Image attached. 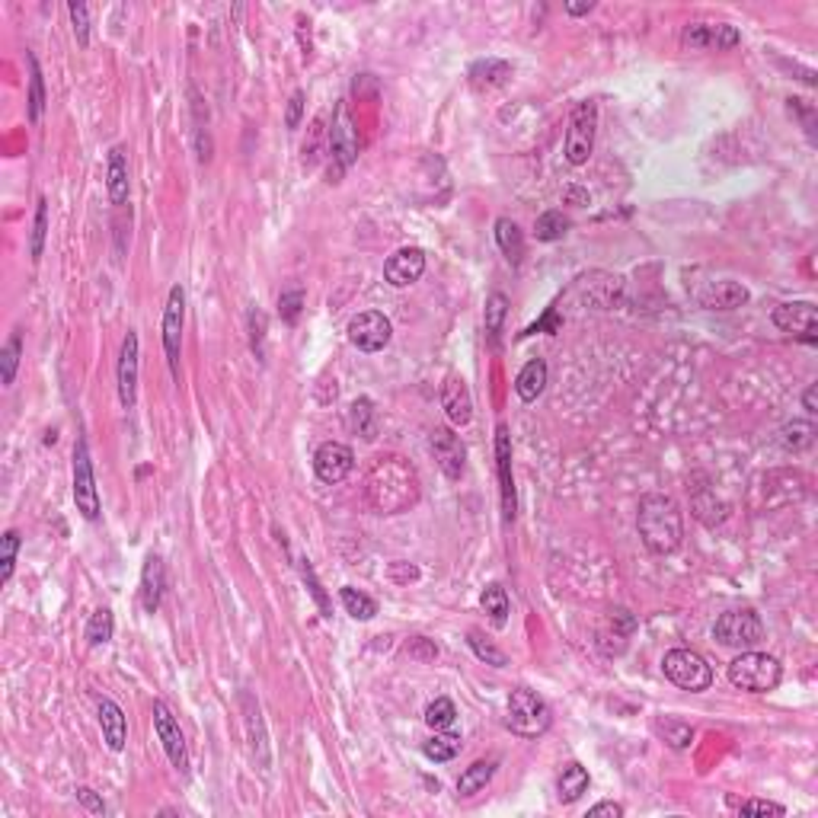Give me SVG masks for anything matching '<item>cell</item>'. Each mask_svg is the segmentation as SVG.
<instances>
[{
    "mask_svg": "<svg viewBox=\"0 0 818 818\" xmlns=\"http://www.w3.org/2000/svg\"><path fill=\"white\" fill-rule=\"evenodd\" d=\"M429 445H432L435 460H439L441 473H445L448 480H460V477H464L467 448H464V441H460L458 435L451 432V429H435L432 439H429Z\"/></svg>",
    "mask_w": 818,
    "mask_h": 818,
    "instance_id": "15",
    "label": "cell"
},
{
    "mask_svg": "<svg viewBox=\"0 0 818 818\" xmlns=\"http://www.w3.org/2000/svg\"><path fill=\"white\" fill-rule=\"evenodd\" d=\"M505 317H509V298H505L502 291H492V295L486 298V314H483L486 336H490L492 346L499 342V333H502Z\"/></svg>",
    "mask_w": 818,
    "mask_h": 818,
    "instance_id": "34",
    "label": "cell"
},
{
    "mask_svg": "<svg viewBox=\"0 0 818 818\" xmlns=\"http://www.w3.org/2000/svg\"><path fill=\"white\" fill-rule=\"evenodd\" d=\"M595 131H598V106L591 99L579 103L570 116V131H566V160L572 167L589 164L595 151Z\"/></svg>",
    "mask_w": 818,
    "mask_h": 818,
    "instance_id": "6",
    "label": "cell"
},
{
    "mask_svg": "<svg viewBox=\"0 0 818 818\" xmlns=\"http://www.w3.org/2000/svg\"><path fill=\"white\" fill-rule=\"evenodd\" d=\"M441 406H445V416L451 419V426L464 429L467 422L473 419V397L470 387L460 374H448L445 387H441Z\"/></svg>",
    "mask_w": 818,
    "mask_h": 818,
    "instance_id": "19",
    "label": "cell"
},
{
    "mask_svg": "<svg viewBox=\"0 0 818 818\" xmlns=\"http://www.w3.org/2000/svg\"><path fill=\"white\" fill-rule=\"evenodd\" d=\"M16 553H20V530L10 528L7 534L0 537V585H7L14 579Z\"/></svg>",
    "mask_w": 818,
    "mask_h": 818,
    "instance_id": "39",
    "label": "cell"
},
{
    "mask_svg": "<svg viewBox=\"0 0 818 818\" xmlns=\"http://www.w3.org/2000/svg\"><path fill=\"white\" fill-rule=\"evenodd\" d=\"M355 154H359V145H355L352 122H348L346 106H339V109H336L333 131H329V157H333V164H336V177H342V173L352 167Z\"/></svg>",
    "mask_w": 818,
    "mask_h": 818,
    "instance_id": "18",
    "label": "cell"
},
{
    "mask_svg": "<svg viewBox=\"0 0 818 818\" xmlns=\"http://www.w3.org/2000/svg\"><path fill=\"white\" fill-rule=\"evenodd\" d=\"M496 243L502 249V256L511 262V266H521L524 259V234L511 217H499L496 221Z\"/></svg>",
    "mask_w": 818,
    "mask_h": 818,
    "instance_id": "27",
    "label": "cell"
},
{
    "mask_svg": "<svg viewBox=\"0 0 818 818\" xmlns=\"http://www.w3.org/2000/svg\"><path fill=\"white\" fill-rule=\"evenodd\" d=\"M348 429L355 435H361L365 441H371L378 435V426H374V403L368 397L355 399L352 409H348Z\"/></svg>",
    "mask_w": 818,
    "mask_h": 818,
    "instance_id": "33",
    "label": "cell"
},
{
    "mask_svg": "<svg viewBox=\"0 0 818 818\" xmlns=\"http://www.w3.org/2000/svg\"><path fill=\"white\" fill-rule=\"evenodd\" d=\"M636 528L646 543V550L668 557L681 547L684 540V518L672 496L665 492H649L640 502V515H636Z\"/></svg>",
    "mask_w": 818,
    "mask_h": 818,
    "instance_id": "2",
    "label": "cell"
},
{
    "mask_svg": "<svg viewBox=\"0 0 818 818\" xmlns=\"http://www.w3.org/2000/svg\"><path fill=\"white\" fill-rule=\"evenodd\" d=\"M543 387H547V361H543V359H530L528 365L518 371L515 393L524 399V403H534V399L543 393Z\"/></svg>",
    "mask_w": 818,
    "mask_h": 818,
    "instance_id": "23",
    "label": "cell"
},
{
    "mask_svg": "<svg viewBox=\"0 0 818 818\" xmlns=\"http://www.w3.org/2000/svg\"><path fill=\"white\" fill-rule=\"evenodd\" d=\"M505 722H509L511 732L521 735V739H540V735L550 729L553 713L540 694H534V691H528V688H518V691H511V697H509V716H505Z\"/></svg>",
    "mask_w": 818,
    "mask_h": 818,
    "instance_id": "4",
    "label": "cell"
},
{
    "mask_svg": "<svg viewBox=\"0 0 818 818\" xmlns=\"http://www.w3.org/2000/svg\"><path fill=\"white\" fill-rule=\"evenodd\" d=\"M74 505L86 521L99 518V492H96V477H93V460L86 439H77L74 445Z\"/></svg>",
    "mask_w": 818,
    "mask_h": 818,
    "instance_id": "8",
    "label": "cell"
},
{
    "mask_svg": "<svg viewBox=\"0 0 818 818\" xmlns=\"http://www.w3.org/2000/svg\"><path fill=\"white\" fill-rule=\"evenodd\" d=\"M67 14H71V23H74V35H77L80 45H90V16H86V7L84 4H77V0H71L67 4Z\"/></svg>",
    "mask_w": 818,
    "mask_h": 818,
    "instance_id": "46",
    "label": "cell"
},
{
    "mask_svg": "<svg viewBox=\"0 0 818 818\" xmlns=\"http://www.w3.org/2000/svg\"><path fill=\"white\" fill-rule=\"evenodd\" d=\"M655 732H659L672 748H678V752L694 742V729H691L688 722H678V720H659L655 722Z\"/></svg>",
    "mask_w": 818,
    "mask_h": 818,
    "instance_id": "42",
    "label": "cell"
},
{
    "mask_svg": "<svg viewBox=\"0 0 818 818\" xmlns=\"http://www.w3.org/2000/svg\"><path fill=\"white\" fill-rule=\"evenodd\" d=\"M183 317H186V291L183 285H173L164 308V352L173 378L179 374V346H183Z\"/></svg>",
    "mask_w": 818,
    "mask_h": 818,
    "instance_id": "13",
    "label": "cell"
},
{
    "mask_svg": "<svg viewBox=\"0 0 818 818\" xmlns=\"http://www.w3.org/2000/svg\"><path fill=\"white\" fill-rule=\"evenodd\" d=\"M566 230H570V217L563 211H543L534 224V237L543 243H553V240H563Z\"/></svg>",
    "mask_w": 818,
    "mask_h": 818,
    "instance_id": "37",
    "label": "cell"
},
{
    "mask_svg": "<svg viewBox=\"0 0 818 818\" xmlns=\"http://www.w3.org/2000/svg\"><path fill=\"white\" fill-rule=\"evenodd\" d=\"M301 576H304V582H308L310 595H314V598H317V604H320L323 617H333V614H329V601H327V595H323L320 582H317V576H314V570H310V563H308V560H301Z\"/></svg>",
    "mask_w": 818,
    "mask_h": 818,
    "instance_id": "49",
    "label": "cell"
},
{
    "mask_svg": "<svg viewBox=\"0 0 818 818\" xmlns=\"http://www.w3.org/2000/svg\"><path fill=\"white\" fill-rule=\"evenodd\" d=\"M422 754L435 764H445V761H454L460 754V735L458 732H448V729H439L432 739L422 745Z\"/></svg>",
    "mask_w": 818,
    "mask_h": 818,
    "instance_id": "30",
    "label": "cell"
},
{
    "mask_svg": "<svg viewBox=\"0 0 818 818\" xmlns=\"http://www.w3.org/2000/svg\"><path fill=\"white\" fill-rule=\"evenodd\" d=\"M20 352H23V339L20 333H14L7 339V346H4V352H0V384L10 387L16 378V368H20Z\"/></svg>",
    "mask_w": 818,
    "mask_h": 818,
    "instance_id": "41",
    "label": "cell"
},
{
    "mask_svg": "<svg viewBox=\"0 0 818 818\" xmlns=\"http://www.w3.org/2000/svg\"><path fill=\"white\" fill-rule=\"evenodd\" d=\"M496 467H499V490H502V511L505 521L515 518V480H511V441L509 429H496Z\"/></svg>",
    "mask_w": 818,
    "mask_h": 818,
    "instance_id": "20",
    "label": "cell"
},
{
    "mask_svg": "<svg viewBox=\"0 0 818 818\" xmlns=\"http://www.w3.org/2000/svg\"><path fill=\"white\" fill-rule=\"evenodd\" d=\"M243 713H247V729H249V745H253V754L259 761L262 771H268V745H266V732H262V716H259V703L249 694H243Z\"/></svg>",
    "mask_w": 818,
    "mask_h": 818,
    "instance_id": "28",
    "label": "cell"
},
{
    "mask_svg": "<svg viewBox=\"0 0 818 818\" xmlns=\"http://www.w3.org/2000/svg\"><path fill=\"white\" fill-rule=\"evenodd\" d=\"M771 317H773V327H777L780 333L796 336V339L809 342V346L818 342V310L812 301L780 304V308H773Z\"/></svg>",
    "mask_w": 818,
    "mask_h": 818,
    "instance_id": "9",
    "label": "cell"
},
{
    "mask_svg": "<svg viewBox=\"0 0 818 818\" xmlns=\"http://www.w3.org/2000/svg\"><path fill=\"white\" fill-rule=\"evenodd\" d=\"M342 598V608H346L348 617H355V621H371L374 614H378V601L374 598H368L365 591L352 589V585H346V589L339 591Z\"/></svg>",
    "mask_w": 818,
    "mask_h": 818,
    "instance_id": "36",
    "label": "cell"
},
{
    "mask_svg": "<svg viewBox=\"0 0 818 818\" xmlns=\"http://www.w3.org/2000/svg\"><path fill=\"white\" fill-rule=\"evenodd\" d=\"M701 301L707 310H735L742 304H748V288L739 282H716Z\"/></svg>",
    "mask_w": 818,
    "mask_h": 818,
    "instance_id": "24",
    "label": "cell"
},
{
    "mask_svg": "<svg viewBox=\"0 0 818 818\" xmlns=\"http://www.w3.org/2000/svg\"><path fill=\"white\" fill-rule=\"evenodd\" d=\"M470 77H473V84H477V86H486V90H492V86H502L505 80L511 77V67L505 65V61L490 58V61H480V65H473L470 67Z\"/></svg>",
    "mask_w": 818,
    "mask_h": 818,
    "instance_id": "35",
    "label": "cell"
},
{
    "mask_svg": "<svg viewBox=\"0 0 818 818\" xmlns=\"http://www.w3.org/2000/svg\"><path fill=\"white\" fill-rule=\"evenodd\" d=\"M112 633H116V617H112V611L109 608L93 611L90 623H86V642H90V646H103V642L112 640Z\"/></svg>",
    "mask_w": 818,
    "mask_h": 818,
    "instance_id": "38",
    "label": "cell"
},
{
    "mask_svg": "<svg viewBox=\"0 0 818 818\" xmlns=\"http://www.w3.org/2000/svg\"><path fill=\"white\" fill-rule=\"evenodd\" d=\"M591 7H595V4H591V0H589V4H566V10H570L572 16H582V14H589Z\"/></svg>",
    "mask_w": 818,
    "mask_h": 818,
    "instance_id": "55",
    "label": "cell"
},
{
    "mask_svg": "<svg viewBox=\"0 0 818 818\" xmlns=\"http://www.w3.org/2000/svg\"><path fill=\"white\" fill-rule=\"evenodd\" d=\"M470 649L473 652H477V659H483L486 665H492V668H505L509 665V659H505V652L499 646H492L490 640H486L483 633H480V630H470Z\"/></svg>",
    "mask_w": 818,
    "mask_h": 818,
    "instance_id": "44",
    "label": "cell"
},
{
    "mask_svg": "<svg viewBox=\"0 0 818 818\" xmlns=\"http://www.w3.org/2000/svg\"><path fill=\"white\" fill-rule=\"evenodd\" d=\"M164 560L157 557V553H151V557L145 560V570H141V608L147 611V614H157L160 601H164Z\"/></svg>",
    "mask_w": 818,
    "mask_h": 818,
    "instance_id": "22",
    "label": "cell"
},
{
    "mask_svg": "<svg viewBox=\"0 0 818 818\" xmlns=\"http://www.w3.org/2000/svg\"><path fill=\"white\" fill-rule=\"evenodd\" d=\"M45 234H48V202H45V198H39V208H35V224H33V247H29L33 259H39L42 249H45Z\"/></svg>",
    "mask_w": 818,
    "mask_h": 818,
    "instance_id": "45",
    "label": "cell"
},
{
    "mask_svg": "<svg viewBox=\"0 0 818 818\" xmlns=\"http://www.w3.org/2000/svg\"><path fill=\"white\" fill-rule=\"evenodd\" d=\"M135 397H138V333L128 329L118 352V399L125 409H131Z\"/></svg>",
    "mask_w": 818,
    "mask_h": 818,
    "instance_id": "17",
    "label": "cell"
},
{
    "mask_svg": "<svg viewBox=\"0 0 818 818\" xmlns=\"http://www.w3.org/2000/svg\"><path fill=\"white\" fill-rule=\"evenodd\" d=\"M742 42L739 29L729 23H691L681 33V45L694 52H729Z\"/></svg>",
    "mask_w": 818,
    "mask_h": 818,
    "instance_id": "11",
    "label": "cell"
},
{
    "mask_svg": "<svg viewBox=\"0 0 818 818\" xmlns=\"http://www.w3.org/2000/svg\"><path fill=\"white\" fill-rule=\"evenodd\" d=\"M393 327L380 310H365V314L348 320V342L361 352H380L390 342Z\"/></svg>",
    "mask_w": 818,
    "mask_h": 818,
    "instance_id": "12",
    "label": "cell"
},
{
    "mask_svg": "<svg viewBox=\"0 0 818 818\" xmlns=\"http://www.w3.org/2000/svg\"><path fill=\"white\" fill-rule=\"evenodd\" d=\"M492 773H496V761H477V764H470L464 773H460L458 793L460 796H473V793L486 790V783L492 780Z\"/></svg>",
    "mask_w": 818,
    "mask_h": 818,
    "instance_id": "32",
    "label": "cell"
},
{
    "mask_svg": "<svg viewBox=\"0 0 818 818\" xmlns=\"http://www.w3.org/2000/svg\"><path fill=\"white\" fill-rule=\"evenodd\" d=\"M589 815L591 818H601V815L617 818V815H623V805L621 803H598V805H591V809H589Z\"/></svg>",
    "mask_w": 818,
    "mask_h": 818,
    "instance_id": "52",
    "label": "cell"
},
{
    "mask_svg": "<svg viewBox=\"0 0 818 818\" xmlns=\"http://www.w3.org/2000/svg\"><path fill=\"white\" fill-rule=\"evenodd\" d=\"M96 716H99V729H103V739L112 752H122L125 742H128V720H125L122 707L109 697L96 703Z\"/></svg>",
    "mask_w": 818,
    "mask_h": 818,
    "instance_id": "21",
    "label": "cell"
},
{
    "mask_svg": "<svg viewBox=\"0 0 818 818\" xmlns=\"http://www.w3.org/2000/svg\"><path fill=\"white\" fill-rule=\"evenodd\" d=\"M780 678H783V668L773 655L767 652H754V649H745L739 659L729 661V681L735 688L748 691V694H767V691H777Z\"/></svg>",
    "mask_w": 818,
    "mask_h": 818,
    "instance_id": "3",
    "label": "cell"
},
{
    "mask_svg": "<svg viewBox=\"0 0 818 818\" xmlns=\"http://www.w3.org/2000/svg\"><path fill=\"white\" fill-rule=\"evenodd\" d=\"M777 441L783 451L799 454V451H805V448H812V441H815V426L805 419H793L777 432Z\"/></svg>",
    "mask_w": 818,
    "mask_h": 818,
    "instance_id": "29",
    "label": "cell"
},
{
    "mask_svg": "<svg viewBox=\"0 0 818 818\" xmlns=\"http://www.w3.org/2000/svg\"><path fill=\"white\" fill-rule=\"evenodd\" d=\"M454 720H458V710L448 697H435L432 703L426 707V722L439 732V729H451Z\"/></svg>",
    "mask_w": 818,
    "mask_h": 818,
    "instance_id": "43",
    "label": "cell"
},
{
    "mask_svg": "<svg viewBox=\"0 0 818 818\" xmlns=\"http://www.w3.org/2000/svg\"><path fill=\"white\" fill-rule=\"evenodd\" d=\"M426 272V253L419 247H403L384 262V278L393 288H409L413 282H419Z\"/></svg>",
    "mask_w": 818,
    "mask_h": 818,
    "instance_id": "16",
    "label": "cell"
},
{
    "mask_svg": "<svg viewBox=\"0 0 818 818\" xmlns=\"http://www.w3.org/2000/svg\"><path fill=\"white\" fill-rule=\"evenodd\" d=\"M42 109H45V84H42V71L35 55H29V118L39 122Z\"/></svg>",
    "mask_w": 818,
    "mask_h": 818,
    "instance_id": "40",
    "label": "cell"
},
{
    "mask_svg": "<svg viewBox=\"0 0 818 818\" xmlns=\"http://www.w3.org/2000/svg\"><path fill=\"white\" fill-rule=\"evenodd\" d=\"M365 496L371 502V509L380 511V515H399V511L413 509L419 502V477H416V467L409 460L397 458V454L378 458L371 470H368Z\"/></svg>",
    "mask_w": 818,
    "mask_h": 818,
    "instance_id": "1",
    "label": "cell"
},
{
    "mask_svg": "<svg viewBox=\"0 0 818 818\" xmlns=\"http://www.w3.org/2000/svg\"><path fill=\"white\" fill-rule=\"evenodd\" d=\"M154 729L157 739L164 742V752L170 758V764L179 773H189V748H186V735L179 729V720L173 716V710L164 701H154Z\"/></svg>",
    "mask_w": 818,
    "mask_h": 818,
    "instance_id": "10",
    "label": "cell"
},
{
    "mask_svg": "<svg viewBox=\"0 0 818 818\" xmlns=\"http://www.w3.org/2000/svg\"><path fill=\"white\" fill-rule=\"evenodd\" d=\"M713 636L729 649H754L761 640H764V623H761V617L748 608L726 611V614L716 621Z\"/></svg>",
    "mask_w": 818,
    "mask_h": 818,
    "instance_id": "7",
    "label": "cell"
},
{
    "mask_svg": "<svg viewBox=\"0 0 818 818\" xmlns=\"http://www.w3.org/2000/svg\"><path fill=\"white\" fill-rule=\"evenodd\" d=\"M355 467V454L348 445H342V441H327V445L317 448L314 454V473L323 480V483L336 486L342 483V480L352 473Z\"/></svg>",
    "mask_w": 818,
    "mask_h": 818,
    "instance_id": "14",
    "label": "cell"
},
{
    "mask_svg": "<svg viewBox=\"0 0 818 818\" xmlns=\"http://www.w3.org/2000/svg\"><path fill=\"white\" fill-rule=\"evenodd\" d=\"M409 652H413V655H419V659H435V655H439V649H435V646H429V642L419 636V640H416V646L409 649Z\"/></svg>",
    "mask_w": 818,
    "mask_h": 818,
    "instance_id": "53",
    "label": "cell"
},
{
    "mask_svg": "<svg viewBox=\"0 0 818 818\" xmlns=\"http://www.w3.org/2000/svg\"><path fill=\"white\" fill-rule=\"evenodd\" d=\"M803 406H805V413L815 416L818 413V403H815V384H809V390L803 393Z\"/></svg>",
    "mask_w": 818,
    "mask_h": 818,
    "instance_id": "54",
    "label": "cell"
},
{
    "mask_svg": "<svg viewBox=\"0 0 818 818\" xmlns=\"http://www.w3.org/2000/svg\"><path fill=\"white\" fill-rule=\"evenodd\" d=\"M74 793H77V799L86 805V812H93V815H106V803L90 790V786H77Z\"/></svg>",
    "mask_w": 818,
    "mask_h": 818,
    "instance_id": "51",
    "label": "cell"
},
{
    "mask_svg": "<svg viewBox=\"0 0 818 818\" xmlns=\"http://www.w3.org/2000/svg\"><path fill=\"white\" fill-rule=\"evenodd\" d=\"M480 608L490 614L492 627H505L509 623V595H505L502 585H486L483 595H480Z\"/></svg>",
    "mask_w": 818,
    "mask_h": 818,
    "instance_id": "31",
    "label": "cell"
},
{
    "mask_svg": "<svg viewBox=\"0 0 818 818\" xmlns=\"http://www.w3.org/2000/svg\"><path fill=\"white\" fill-rule=\"evenodd\" d=\"M661 672H665V678L672 681L674 688L691 691V694H701V691H707L713 684V668L694 649H672V652H665Z\"/></svg>",
    "mask_w": 818,
    "mask_h": 818,
    "instance_id": "5",
    "label": "cell"
},
{
    "mask_svg": "<svg viewBox=\"0 0 818 818\" xmlns=\"http://www.w3.org/2000/svg\"><path fill=\"white\" fill-rule=\"evenodd\" d=\"M109 202L125 205L128 202V160H125V147H112L109 151Z\"/></svg>",
    "mask_w": 818,
    "mask_h": 818,
    "instance_id": "26",
    "label": "cell"
},
{
    "mask_svg": "<svg viewBox=\"0 0 818 818\" xmlns=\"http://www.w3.org/2000/svg\"><path fill=\"white\" fill-rule=\"evenodd\" d=\"M589 771H585L579 761H570V764L560 771V780H557V790H560V803H576V799H582L585 793H589Z\"/></svg>",
    "mask_w": 818,
    "mask_h": 818,
    "instance_id": "25",
    "label": "cell"
},
{
    "mask_svg": "<svg viewBox=\"0 0 818 818\" xmlns=\"http://www.w3.org/2000/svg\"><path fill=\"white\" fill-rule=\"evenodd\" d=\"M301 304H304L301 291H285V295L278 298V314H282V320L285 323H298V317H301Z\"/></svg>",
    "mask_w": 818,
    "mask_h": 818,
    "instance_id": "47",
    "label": "cell"
},
{
    "mask_svg": "<svg viewBox=\"0 0 818 818\" xmlns=\"http://www.w3.org/2000/svg\"><path fill=\"white\" fill-rule=\"evenodd\" d=\"M301 116H304V90H295L288 99V112H285V125L288 128H298L301 125Z\"/></svg>",
    "mask_w": 818,
    "mask_h": 818,
    "instance_id": "50",
    "label": "cell"
},
{
    "mask_svg": "<svg viewBox=\"0 0 818 818\" xmlns=\"http://www.w3.org/2000/svg\"><path fill=\"white\" fill-rule=\"evenodd\" d=\"M739 805L742 815H783V805L780 803H767V799H745V803H735Z\"/></svg>",
    "mask_w": 818,
    "mask_h": 818,
    "instance_id": "48",
    "label": "cell"
}]
</instances>
